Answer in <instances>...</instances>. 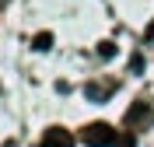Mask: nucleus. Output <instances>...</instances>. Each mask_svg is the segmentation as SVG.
Segmentation results:
<instances>
[{
    "mask_svg": "<svg viewBox=\"0 0 154 147\" xmlns=\"http://www.w3.org/2000/svg\"><path fill=\"white\" fill-rule=\"evenodd\" d=\"M81 137H84V144H88V147H116L119 133H116L109 123H88Z\"/></svg>",
    "mask_w": 154,
    "mask_h": 147,
    "instance_id": "obj_1",
    "label": "nucleus"
},
{
    "mask_svg": "<svg viewBox=\"0 0 154 147\" xmlns=\"http://www.w3.org/2000/svg\"><path fill=\"white\" fill-rule=\"evenodd\" d=\"M42 147H74V133L63 126H49L42 133Z\"/></svg>",
    "mask_w": 154,
    "mask_h": 147,
    "instance_id": "obj_2",
    "label": "nucleus"
},
{
    "mask_svg": "<svg viewBox=\"0 0 154 147\" xmlns=\"http://www.w3.org/2000/svg\"><path fill=\"white\" fill-rule=\"evenodd\" d=\"M147 119H151V105H147V102H137L133 109H126V126H130V130L144 126Z\"/></svg>",
    "mask_w": 154,
    "mask_h": 147,
    "instance_id": "obj_3",
    "label": "nucleus"
},
{
    "mask_svg": "<svg viewBox=\"0 0 154 147\" xmlns=\"http://www.w3.org/2000/svg\"><path fill=\"white\" fill-rule=\"evenodd\" d=\"M32 49H35V53H46V49H53V35H49V32H38L35 39H32Z\"/></svg>",
    "mask_w": 154,
    "mask_h": 147,
    "instance_id": "obj_4",
    "label": "nucleus"
},
{
    "mask_svg": "<svg viewBox=\"0 0 154 147\" xmlns=\"http://www.w3.org/2000/svg\"><path fill=\"white\" fill-rule=\"evenodd\" d=\"M84 95L91 98V102H105V98L112 95V88H98V84H88V88H84Z\"/></svg>",
    "mask_w": 154,
    "mask_h": 147,
    "instance_id": "obj_5",
    "label": "nucleus"
},
{
    "mask_svg": "<svg viewBox=\"0 0 154 147\" xmlns=\"http://www.w3.org/2000/svg\"><path fill=\"white\" fill-rule=\"evenodd\" d=\"M98 56H102V60H112L116 56V42H102V46H98Z\"/></svg>",
    "mask_w": 154,
    "mask_h": 147,
    "instance_id": "obj_6",
    "label": "nucleus"
},
{
    "mask_svg": "<svg viewBox=\"0 0 154 147\" xmlns=\"http://www.w3.org/2000/svg\"><path fill=\"white\" fill-rule=\"evenodd\" d=\"M130 70H133V74H140V70H144V56H140V53H133V56H130Z\"/></svg>",
    "mask_w": 154,
    "mask_h": 147,
    "instance_id": "obj_7",
    "label": "nucleus"
},
{
    "mask_svg": "<svg viewBox=\"0 0 154 147\" xmlns=\"http://www.w3.org/2000/svg\"><path fill=\"white\" fill-rule=\"evenodd\" d=\"M116 147H137V140H133V137H130V133H123V137L116 140Z\"/></svg>",
    "mask_w": 154,
    "mask_h": 147,
    "instance_id": "obj_8",
    "label": "nucleus"
},
{
    "mask_svg": "<svg viewBox=\"0 0 154 147\" xmlns=\"http://www.w3.org/2000/svg\"><path fill=\"white\" fill-rule=\"evenodd\" d=\"M144 39H147V42H154V21H151V25L144 28Z\"/></svg>",
    "mask_w": 154,
    "mask_h": 147,
    "instance_id": "obj_9",
    "label": "nucleus"
},
{
    "mask_svg": "<svg viewBox=\"0 0 154 147\" xmlns=\"http://www.w3.org/2000/svg\"><path fill=\"white\" fill-rule=\"evenodd\" d=\"M0 4H11V0H0Z\"/></svg>",
    "mask_w": 154,
    "mask_h": 147,
    "instance_id": "obj_10",
    "label": "nucleus"
}]
</instances>
